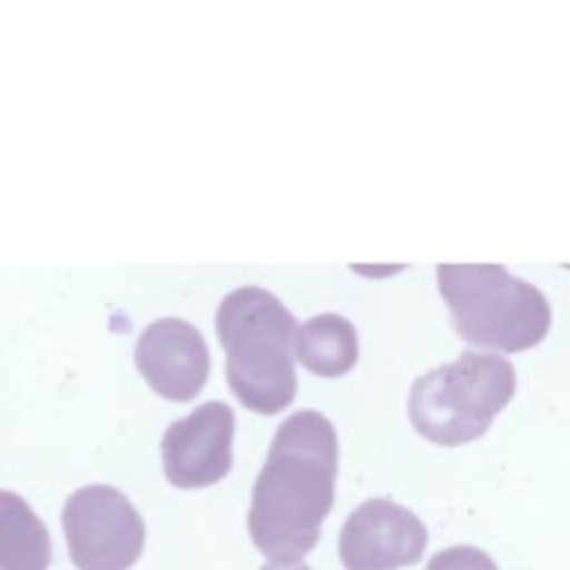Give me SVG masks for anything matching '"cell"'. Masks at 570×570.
<instances>
[{"label":"cell","mask_w":570,"mask_h":570,"mask_svg":"<svg viewBox=\"0 0 570 570\" xmlns=\"http://www.w3.org/2000/svg\"><path fill=\"white\" fill-rule=\"evenodd\" d=\"M336 470L338 439L325 414L301 410L278 425L247 512L249 537L272 563L314 550L334 505Z\"/></svg>","instance_id":"1"},{"label":"cell","mask_w":570,"mask_h":570,"mask_svg":"<svg viewBox=\"0 0 570 570\" xmlns=\"http://www.w3.org/2000/svg\"><path fill=\"white\" fill-rule=\"evenodd\" d=\"M216 334L227 352V385L247 410L276 414L294 401L296 318L269 289H232L216 309Z\"/></svg>","instance_id":"2"},{"label":"cell","mask_w":570,"mask_h":570,"mask_svg":"<svg viewBox=\"0 0 570 570\" xmlns=\"http://www.w3.org/2000/svg\"><path fill=\"white\" fill-rule=\"evenodd\" d=\"M436 281L454 330L470 345L523 352L550 330L552 312L543 292L503 265L441 263Z\"/></svg>","instance_id":"3"},{"label":"cell","mask_w":570,"mask_h":570,"mask_svg":"<svg viewBox=\"0 0 570 570\" xmlns=\"http://www.w3.org/2000/svg\"><path fill=\"white\" fill-rule=\"evenodd\" d=\"M514 390L517 374L508 358L465 350L412 383L407 414L423 439L448 448L463 445L485 434Z\"/></svg>","instance_id":"4"},{"label":"cell","mask_w":570,"mask_h":570,"mask_svg":"<svg viewBox=\"0 0 570 570\" xmlns=\"http://www.w3.org/2000/svg\"><path fill=\"white\" fill-rule=\"evenodd\" d=\"M62 530L78 570H129L145 548V521L116 488L91 483L65 501Z\"/></svg>","instance_id":"5"},{"label":"cell","mask_w":570,"mask_h":570,"mask_svg":"<svg viewBox=\"0 0 570 570\" xmlns=\"http://www.w3.org/2000/svg\"><path fill=\"white\" fill-rule=\"evenodd\" d=\"M428 528L390 499H367L345 519L338 557L345 570H399L421 561Z\"/></svg>","instance_id":"6"},{"label":"cell","mask_w":570,"mask_h":570,"mask_svg":"<svg viewBox=\"0 0 570 570\" xmlns=\"http://www.w3.org/2000/svg\"><path fill=\"white\" fill-rule=\"evenodd\" d=\"M234 410L207 401L169 423L163 434V470L171 485L198 490L218 483L232 468Z\"/></svg>","instance_id":"7"},{"label":"cell","mask_w":570,"mask_h":570,"mask_svg":"<svg viewBox=\"0 0 570 570\" xmlns=\"http://www.w3.org/2000/svg\"><path fill=\"white\" fill-rule=\"evenodd\" d=\"M136 367L163 399L185 403L198 396L209 374V352L196 325L183 318L149 323L136 343Z\"/></svg>","instance_id":"8"},{"label":"cell","mask_w":570,"mask_h":570,"mask_svg":"<svg viewBox=\"0 0 570 570\" xmlns=\"http://www.w3.org/2000/svg\"><path fill=\"white\" fill-rule=\"evenodd\" d=\"M294 352L312 374L341 376L358 361V336L345 316L323 312L296 330Z\"/></svg>","instance_id":"9"},{"label":"cell","mask_w":570,"mask_h":570,"mask_svg":"<svg viewBox=\"0 0 570 570\" xmlns=\"http://www.w3.org/2000/svg\"><path fill=\"white\" fill-rule=\"evenodd\" d=\"M51 539L31 505L0 490V570H49Z\"/></svg>","instance_id":"10"},{"label":"cell","mask_w":570,"mask_h":570,"mask_svg":"<svg viewBox=\"0 0 570 570\" xmlns=\"http://www.w3.org/2000/svg\"><path fill=\"white\" fill-rule=\"evenodd\" d=\"M425 570H499V568L488 552L474 546H452L432 554Z\"/></svg>","instance_id":"11"},{"label":"cell","mask_w":570,"mask_h":570,"mask_svg":"<svg viewBox=\"0 0 570 570\" xmlns=\"http://www.w3.org/2000/svg\"><path fill=\"white\" fill-rule=\"evenodd\" d=\"M261 570H312L307 563L303 561H294V563H265Z\"/></svg>","instance_id":"12"}]
</instances>
